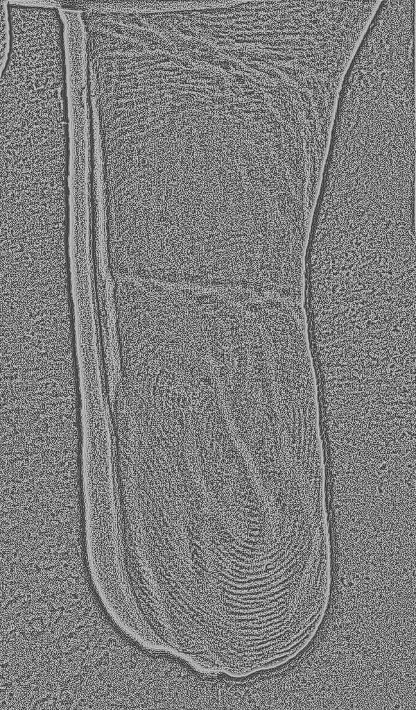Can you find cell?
<instances>
[{
    "label": "cell",
    "mask_w": 416,
    "mask_h": 710,
    "mask_svg": "<svg viewBox=\"0 0 416 710\" xmlns=\"http://www.w3.org/2000/svg\"><path fill=\"white\" fill-rule=\"evenodd\" d=\"M137 217L144 249L173 266L200 263L237 240L242 189L227 158L168 152L142 178Z\"/></svg>",
    "instance_id": "7a4b0ae2"
},
{
    "label": "cell",
    "mask_w": 416,
    "mask_h": 710,
    "mask_svg": "<svg viewBox=\"0 0 416 710\" xmlns=\"http://www.w3.org/2000/svg\"><path fill=\"white\" fill-rule=\"evenodd\" d=\"M305 279L376 286L415 279V194L390 182L354 178L320 190Z\"/></svg>",
    "instance_id": "6da1fadb"
}]
</instances>
